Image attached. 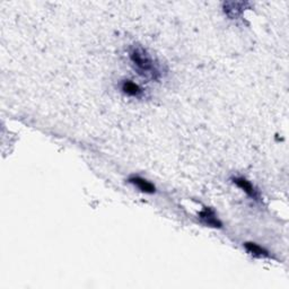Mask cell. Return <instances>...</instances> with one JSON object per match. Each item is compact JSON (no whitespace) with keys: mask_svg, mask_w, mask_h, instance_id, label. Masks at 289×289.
<instances>
[{"mask_svg":"<svg viewBox=\"0 0 289 289\" xmlns=\"http://www.w3.org/2000/svg\"><path fill=\"white\" fill-rule=\"evenodd\" d=\"M129 58L139 75L154 80L160 79L161 70L159 64L147 52V50L140 45H133L129 50Z\"/></svg>","mask_w":289,"mask_h":289,"instance_id":"1","label":"cell"},{"mask_svg":"<svg viewBox=\"0 0 289 289\" xmlns=\"http://www.w3.org/2000/svg\"><path fill=\"white\" fill-rule=\"evenodd\" d=\"M199 219L203 223V224L209 227H214V228H221L222 227V222L218 219L215 210L211 209L209 207H205L201 211H200Z\"/></svg>","mask_w":289,"mask_h":289,"instance_id":"2","label":"cell"},{"mask_svg":"<svg viewBox=\"0 0 289 289\" xmlns=\"http://www.w3.org/2000/svg\"><path fill=\"white\" fill-rule=\"evenodd\" d=\"M233 182L236 184L238 188L242 189V190L244 191L245 193L250 196V198H252L254 200L260 199L259 191H257V189L253 187V184L251 182H249V181L244 179V177H234Z\"/></svg>","mask_w":289,"mask_h":289,"instance_id":"3","label":"cell"},{"mask_svg":"<svg viewBox=\"0 0 289 289\" xmlns=\"http://www.w3.org/2000/svg\"><path fill=\"white\" fill-rule=\"evenodd\" d=\"M250 5L249 2H225L224 3V11L227 16L230 18H237L243 14L246 7Z\"/></svg>","mask_w":289,"mask_h":289,"instance_id":"4","label":"cell"},{"mask_svg":"<svg viewBox=\"0 0 289 289\" xmlns=\"http://www.w3.org/2000/svg\"><path fill=\"white\" fill-rule=\"evenodd\" d=\"M121 91L126 95L131 96V97H140L144 94V91L139 85L131 82V80H125L121 84Z\"/></svg>","mask_w":289,"mask_h":289,"instance_id":"5","label":"cell"},{"mask_svg":"<svg viewBox=\"0 0 289 289\" xmlns=\"http://www.w3.org/2000/svg\"><path fill=\"white\" fill-rule=\"evenodd\" d=\"M129 182L131 184H133L134 187H137L141 192H145V193H155L156 192V188L154 187V184L148 182L147 180L142 179V177H139V176L130 177Z\"/></svg>","mask_w":289,"mask_h":289,"instance_id":"6","label":"cell"},{"mask_svg":"<svg viewBox=\"0 0 289 289\" xmlns=\"http://www.w3.org/2000/svg\"><path fill=\"white\" fill-rule=\"evenodd\" d=\"M246 251H248L251 256L256 257H269L270 254L267 251V250L262 248V246L256 244V243H245L244 244Z\"/></svg>","mask_w":289,"mask_h":289,"instance_id":"7","label":"cell"}]
</instances>
